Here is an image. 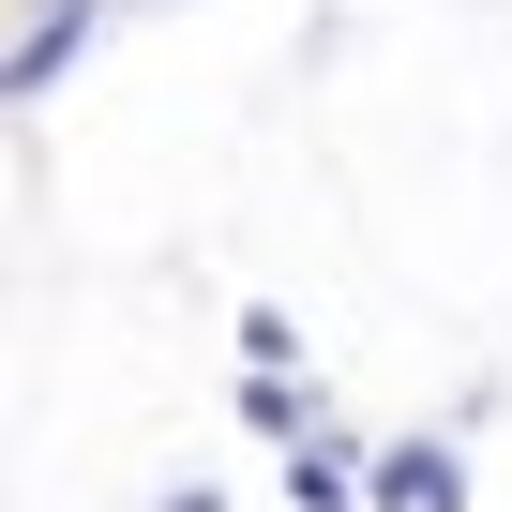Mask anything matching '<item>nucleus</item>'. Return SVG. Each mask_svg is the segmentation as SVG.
<instances>
[{
    "label": "nucleus",
    "instance_id": "1",
    "mask_svg": "<svg viewBox=\"0 0 512 512\" xmlns=\"http://www.w3.org/2000/svg\"><path fill=\"white\" fill-rule=\"evenodd\" d=\"M377 512H467V467L452 452H377Z\"/></svg>",
    "mask_w": 512,
    "mask_h": 512
},
{
    "label": "nucleus",
    "instance_id": "2",
    "mask_svg": "<svg viewBox=\"0 0 512 512\" xmlns=\"http://www.w3.org/2000/svg\"><path fill=\"white\" fill-rule=\"evenodd\" d=\"M76 46H91V0H46V31H31V46H16V91H46V76H61V61H76Z\"/></svg>",
    "mask_w": 512,
    "mask_h": 512
}]
</instances>
